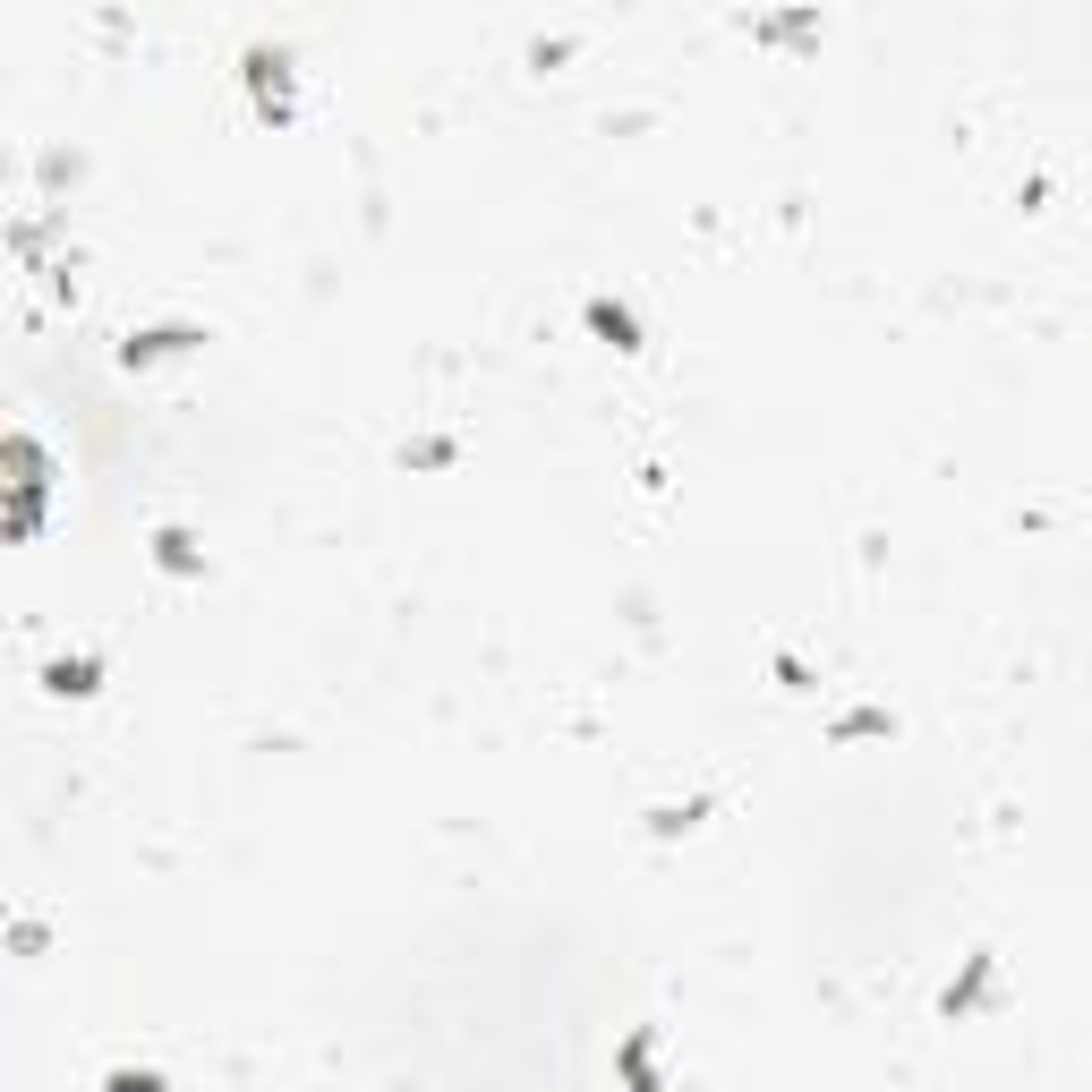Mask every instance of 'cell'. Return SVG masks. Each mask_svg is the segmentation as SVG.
I'll return each mask as SVG.
<instances>
[{
  "label": "cell",
  "mask_w": 1092,
  "mask_h": 1092,
  "mask_svg": "<svg viewBox=\"0 0 1092 1092\" xmlns=\"http://www.w3.org/2000/svg\"><path fill=\"white\" fill-rule=\"evenodd\" d=\"M52 683H60V692H94V666H86V658H78V666L60 658V666H52Z\"/></svg>",
  "instance_id": "2"
},
{
  "label": "cell",
  "mask_w": 1092,
  "mask_h": 1092,
  "mask_svg": "<svg viewBox=\"0 0 1092 1092\" xmlns=\"http://www.w3.org/2000/svg\"><path fill=\"white\" fill-rule=\"evenodd\" d=\"M111 1092H162L154 1076H111Z\"/></svg>",
  "instance_id": "3"
},
{
  "label": "cell",
  "mask_w": 1092,
  "mask_h": 1092,
  "mask_svg": "<svg viewBox=\"0 0 1092 1092\" xmlns=\"http://www.w3.org/2000/svg\"><path fill=\"white\" fill-rule=\"evenodd\" d=\"M162 350H188V333H145V342H129V359H162Z\"/></svg>",
  "instance_id": "1"
}]
</instances>
